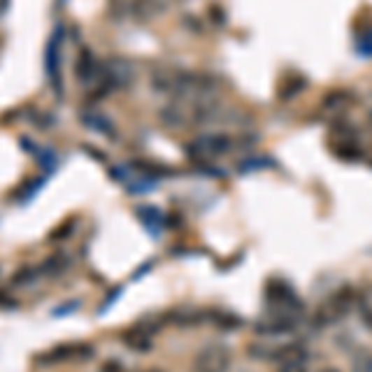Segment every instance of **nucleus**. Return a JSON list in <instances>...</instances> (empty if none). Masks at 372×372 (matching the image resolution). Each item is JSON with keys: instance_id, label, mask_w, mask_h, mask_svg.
Instances as JSON below:
<instances>
[{"instance_id": "nucleus-15", "label": "nucleus", "mask_w": 372, "mask_h": 372, "mask_svg": "<svg viewBox=\"0 0 372 372\" xmlns=\"http://www.w3.org/2000/svg\"><path fill=\"white\" fill-rule=\"evenodd\" d=\"M38 157H40V162H43V164H45V169H55V162H57L55 154L45 152V154H38Z\"/></svg>"}, {"instance_id": "nucleus-3", "label": "nucleus", "mask_w": 372, "mask_h": 372, "mask_svg": "<svg viewBox=\"0 0 372 372\" xmlns=\"http://www.w3.org/2000/svg\"><path fill=\"white\" fill-rule=\"evenodd\" d=\"M159 120L169 129H186V127L192 124V107H186L181 102H171L159 110Z\"/></svg>"}, {"instance_id": "nucleus-12", "label": "nucleus", "mask_w": 372, "mask_h": 372, "mask_svg": "<svg viewBox=\"0 0 372 372\" xmlns=\"http://www.w3.org/2000/svg\"><path fill=\"white\" fill-rule=\"evenodd\" d=\"M35 276H38V273H35V269H30V266H25V269H20L15 276H13V280H10V283H13V285H17V288H25V285H30V283H33V280H35Z\"/></svg>"}, {"instance_id": "nucleus-2", "label": "nucleus", "mask_w": 372, "mask_h": 372, "mask_svg": "<svg viewBox=\"0 0 372 372\" xmlns=\"http://www.w3.org/2000/svg\"><path fill=\"white\" fill-rule=\"evenodd\" d=\"M75 77H77V80H80L83 85H92L94 80H97V83H102L104 67L99 65L97 57L92 55V50H90V48H80V52H77Z\"/></svg>"}, {"instance_id": "nucleus-1", "label": "nucleus", "mask_w": 372, "mask_h": 372, "mask_svg": "<svg viewBox=\"0 0 372 372\" xmlns=\"http://www.w3.org/2000/svg\"><path fill=\"white\" fill-rule=\"evenodd\" d=\"M229 367V350L224 345H208L194 360V372H224Z\"/></svg>"}, {"instance_id": "nucleus-16", "label": "nucleus", "mask_w": 372, "mask_h": 372, "mask_svg": "<svg viewBox=\"0 0 372 372\" xmlns=\"http://www.w3.org/2000/svg\"><path fill=\"white\" fill-rule=\"evenodd\" d=\"M323 372H338V370H333V367H328V370H323Z\"/></svg>"}, {"instance_id": "nucleus-10", "label": "nucleus", "mask_w": 372, "mask_h": 372, "mask_svg": "<svg viewBox=\"0 0 372 372\" xmlns=\"http://www.w3.org/2000/svg\"><path fill=\"white\" fill-rule=\"evenodd\" d=\"M276 372H308L306 355H298V357H290V360H283Z\"/></svg>"}, {"instance_id": "nucleus-11", "label": "nucleus", "mask_w": 372, "mask_h": 372, "mask_svg": "<svg viewBox=\"0 0 372 372\" xmlns=\"http://www.w3.org/2000/svg\"><path fill=\"white\" fill-rule=\"evenodd\" d=\"M83 122L90 127V129H97V131H104V134H112V129H107L110 124V120H104L102 115H85Z\"/></svg>"}, {"instance_id": "nucleus-8", "label": "nucleus", "mask_w": 372, "mask_h": 372, "mask_svg": "<svg viewBox=\"0 0 372 372\" xmlns=\"http://www.w3.org/2000/svg\"><path fill=\"white\" fill-rule=\"evenodd\" d=\"M65 269H67V258L62 256V253L50 256L48 261L43 263V273H48V276H57V273H62Z\"/></svg>"}, {"instance_id": "nucleus-9", "label": "nucleus", "mask_w": 372, "mask_h": 372, "mask_svg": "<svg viewBox=\"0 0 372 372\" xmlns=\"http://www.w3.org/2000/svg\"><path fill=\"white\" fill-rule=\"evenodd\" d=\"M137 216L144 221V224H147L149 231H154V226L162 224V214H159V211H157L154 206H139V208H137Z\"/></svg>"}, {"instance_id": "nucleus-6", "label": "nucleus", "mask_w": 372, "mask_h": 372, "mask_svg": "<svg viewBox=\"0 0 372 372\" xmlns=\"http://www.w3.org/2000/svg\"><path fill=\"white\" fill-rule=\"evenodd\" d=\"M129 8H131V15L137 17V20H149L157 13L159 0H131Z\"/></svg>"}, {"instance_id": "nucleus-14", "label": "nucleus", "mask_w": 372, "mask_h": 372, "mask_svg": "<svg viewBox=\"0 0 372 372\" xmlns=\"http://www.w3.org/2000/svg\"><path fill=\"white\" fill-rule=\"evenodd\" d=\"M357 48H360V52H365V55H370L372 52V30H367L365 38H357Z\"/></svg>"}, {"instance_id": "nucleus-5", "label": "nucleus", "mask_w": 372, "mask_h": 372, "mask_svg": "<svg viewBox=\"0 0 372 372\" xmlns=\"http://www.w3.org/2000/svg\"><path fill=\"white\" fill-rule=\"evenodd\" d=\"M124 338H127V343H129L131 350L147 352L149 348H152V338H149V330L142 328V325H137L134 330H129Z\"/></svg>"}, {"instance_id": "nucleus-13", "label": "nucleus", "mask_w": 372, "mask_h": 372, "mask_svg": "<svg viewBox=\"0 0 372 372\" xmlns=\"http://www.w3.org/2000/svg\"><path fill=\"white\" fill-rule=\"evenodd\" d=\"M355 372H372V357L370 355H357L355 357Z\"/></svg>"}, {"instance_id": "nucleus-4", "label": "nucleus", "mask_w": 372, "mask_h": 372, "mask_svg": "<svg viewBox=\"0 0 372 372\" xmlns=\"http://www.w3.org/2000/svg\"><path fill=\"white\" fill-rule=\"evenodd\" d=\"M266 298L269 301H273L276 306H283L288 308V310H303V303L296 298V293H293V288H290L288 283H280V280H271L269 288H266Z\"/></svg>"}, {"instance_id": "nucleus-7", "label": "nucleus", "mask_w": 372, "mask_h": 372, "mask_svg": "<svg viewBox=\"0 0 372 372\" xmlns=\"http://www.w3.org/2000/svg\"><path fill=\"white\" fill-rule=\"evenodd\" d=\"M352 99H355V94H350L348 90H335V92H330L328 97L323 99V104L328 107V110H330V104H335L333 110H345Z\"/></svg>"}]
</instances>
